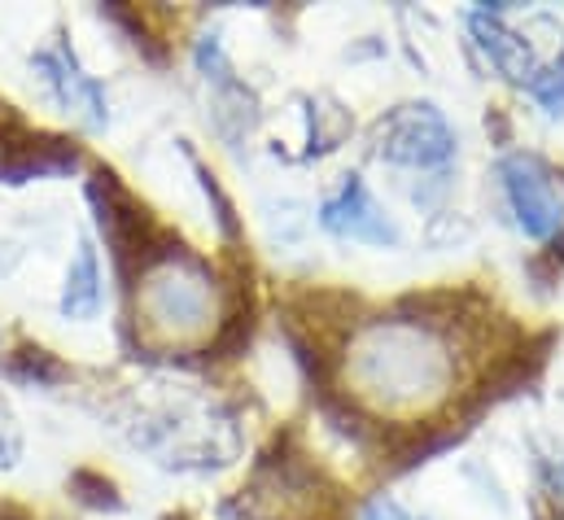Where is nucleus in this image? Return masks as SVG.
Wrapping results in <instances>:
<instances>
[{"label": "nucleus", "instance_id": "obj_1", "mask_svg": "<svg viewBox=\"0 0 564 520\" xmlns=\"http://www.w3.org/2000/svg\"><path fill=\"white\" fill-rule=\"evenodd\" d=\"M346 386L386 415H416L455 386V350L424 319H372L346 346Z\"/></svg>", "mask_w": 564, "mask_h": 520}, {"label": "nucleus", "instance_id": "obj_2", "mask_svg": "<svg viewBox=\"0 0 564 520\" xmlns=\"http://www.w3.org/2000/svg\"><path fill=\"white\" fill-rule=\"evenodd\" d=\"M219 293L210 262L188 254L184 246H166L141 262L137 289V324L153 342H193L215 324Z\"/></svg>", "mask_w": 564, "mask_h": 520}, {"label": "nucleus", "instance_id": "obj_3", "mask_svg": "<svg viewBox=\"0 0 564 520\" xmlns=\"http://www.w3.org/2000/svg\"><path fill=\"white\" fill-rule=\"evenodd\" d=\"M499 180H503L508 206L517 215V228L530 241H552L564 228V197L556 188L552 166L539 153H508L499 162Z\"/></svg>", "mask_w": 564, "mask_h": 520}, {"label": "nucleus", "instance_id": "obj_4", "mask_svg": "<svg viewBox=\"0 0 564 520\" xmlns=\"http://www.w3.org/2000/svg\"><path fill=\"white\" fill-rule=\"evenodd\" d=\"M377 153L394 166H416V171H433L446 166L455 158V131L442 119L437 106H399L390 119H381L377 128Z\"/></svg>", "mask_w": 564, "mask_h": 520}, {"label": "nucleus", "instance_id": "obj_5", "mask_svg": "<svg viewBox=\"0 0 564 520\" xmlns=\"http://www.w3.org/2000/svg\"><path fill=\"white\" fill-rule=\"evenodd\" d=\"M319 224L355 246H377V250H394L403 241L399 224L390 219V210L368 193L364 175H341L337 193L319 202Z\"/></svg>", "mask_w": 564, "mask_h": 520}, {"label": "nucleus", "instance_id": "obj_6", "mask_svg": "<svg viewBox=\"0 0 564 520\" xmlns=\"http://www.w3.org/2000/svg\"><path fill=\"white\" fill-rule=\"evenodd\" d=\"M31 66L40 71L44 88L53 93V101H57L66 115H75L88 131H101L106 123H110L106 93H101V84L79 66V57H75V48H70V44L40 48V53L31 57Z\"/></svg>", "mask_w": 564, "mask_h": 520}, {"label": "nucleus", "instance_id": "obj_7", "mask_svg": "<svg viewBox=\"0 0 564 520\" xmlns=\"http://www.w3.org/2000/svg\"><path fill=\"white\" fill-rule=\"evenodd\" d=\"M468 26H473L477 48L490 57V66H495L503 79H512V84H534V79H539V57H534V48L499 18V9L473 13Z\"/></svg>", "mask_w": 564, "mask_h": 520}, {"label": "nucleus", "instance_id": "obj_8", "mask_svg": "<svg viewBox=\"0 0 564 520\" xmlns=\"http://www.w3.org/2000/svg\"><path fill=\"white\" fill-rule=\"evenodd\" d=\"M101 262H97V250H93V241L84 237L79 246H75V259L66 267V284H62V297H57V311L66 315V319H97V311H101Z\"/></svg>", "mask_w": 564, "mask_h": 520}, {"label": "nucleus", "instance_id": "obj_9", "mask_svg": "<svg viewBox=\"0 0 564 520\" xmlns=\"http://www.w3.org/2000/svg\"><path fill=\"white\" fill-rule=\"evenodd\" d=\"M22 459V429L13 420V411L0 402V473H13Z\"/></svg>", "mask_w": 564, "mask_h": 520}, {"label": "nucleus", "instance_id": "obj_10", "mask_svg": "<svg viewBox=\"0 0 564 520\" xmlns=\"http://www.w3.org/2000/svg\"><path fill=\"white\" fill-rule=\"evenodd\" d=\"M534 88V97L552 110V115H561L564 110V53H561V62L552 66V71H539V79L530 84Z\"/></svg>", "mask_w": 564, "mask_h": 520}, {"label": "nucleus", "instance_id": "obj_11", "mask_svg": "<svg viewBox=\"0 0 564 520\" xmlns=\"http://www.w3.org/2000/svg\"><path fill=\"white\" fill-rule=\"evenodd\" d=\"M364 520H408V512L394 503V499H372L364 508Z\"/></svg>", "mask_w": 564, "mask_h": 520}, {"label": "nucleus", "instance_id": "obj_12", "mask_svg": "<svg viewBox=\"0 0 564 520\" xmlns=\"http://www.w3.org/2000/svg\"><path fill=\"white\" fill-rule=\"evenodd\" d=\"M556 481H561V486H564V459H561V464H556Z\"/></svg>", "mask_w": 564, "mask_h": 520}]
</instances>
